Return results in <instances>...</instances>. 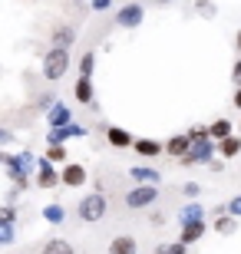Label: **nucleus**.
I'll list each match as a JSON object with an SVG mask.
<instances>
[{
	"instance_id": "1",
	"label": "nucleus",
	"mask_w": 241,
	"mask_h": 254,
	"mask_svg": "<svg viewBox=\"0 0 241 254\" xmlns=\"http://www.w3.org/2000/svg\"><path fill=\"white\" fill-rule=\"evenodd\" d=\"M70 63H73L70 50H63V47H50V50H47V57H43V63H40V69H43V79H50V83L63 79V76L70 73Z\"/></svg>"
},
{
	"instance_id": "2",
	"label": "nucleus",
	"mask_w": 241,
	"mask_h": 254,
	"mask_svg": "<svg viewBox=\"0 0 241 254\" xmlns=\"http://www.w3.org/2000/svg\"><path fill=\"white\" fill-rule=\"evenodd\" d=\"M106 208H109V201H106V195L96 189V191H89V195L80 198L76 215H80V221H86V225H96L99 218H106Z\"/></svg>"
},
{
	"instance_id": "3",
	"label": "nucleus",
	"mask_w": 241,
	"mask_h": 254,
	"mask_svg": "<svg viewBox=\"0 0 241 254\" xmlns=\"http://www.w3.org/2000/svg\"><path fill=\"white\" fill-rule=\"evenodd\" d=\"M215 152H218V142L215 139H198V142H192V149L178 159V165H185V169H192V165H208V162L215 159Z\"/></svg>"
},
{
	"instance_id": "4",
	"label": "nucleus",
	"mask_w": 241,
	"mask_h": 254,
	"mask_svg": "<svg viewBox=\"0 0 241 254\" xmlns=\"http://www.w3.org/2000/svg\"><path fill=\"white\" fill-rule=\"evenodd\" d=\"M156 201H159V185H136L132 191H126V208H132V211H142Z\"/></svg>"
},
{
	"instance_id": "5",
	"label": "nucleus",
	"mask_w": 241,
	"mask_h": 254,
	"mask_svg": "<svg viewBox=\"0 0 241 254\" xmlns=\"http://www.w3.org/2000/svg\"><path fill=\"white\" fill-rule=\"evenodd\" d=\"M142 20H146V7L142 3H126V7L116 10V27H122V30L142 27Z\"/></svg>"
},
{
	"instance_id": "6",
	"label": "nucleus",
	"mask_w": 241,
	"mask_h": 254,
	"mask_svg": "<svg viewBox=\"0 0 241 254\" xmlns=\"http://www.w3.org/2000/svg\"><path fill=\"white\" fill-rule=\"evenodd\" d=\"M66 139H86V126L70 123V126H60V129L47 132V145H63Z\"/></svg>"
},
{
	"instance_id": "7",
	"label": "nucleus",
	"mask_w": 241,
	"mask_h": 254,
	"mask_svg": "<svg viewBox=\"0 0 241 254\" xmlns=\"http://www.w3.org/2000/svg\"><path fill=\"white\" fill-rule=\"evenodd\" d=\"M33 182H37L43 191H50V189L60 185V172H56V165L50 159H37V179H33Z\"/></svg>"
},
{
	"instance_id": "8",
	"label": "nucleus",
	"mask_w": 241,
	"mask_h": 254,
	"mask_svg": "<svg viewBox=\"0 0 241 254\" xmlns=\"http://www.w3.org/2000/svg\"><path fill=\"white\" fill-rule=\"evenodd\" d=\"M60 185H66V189H80V185H86V165L63 162V169H60Z\"/></svg>"
},
{
	"instance_id": "9",
	"label": "nucleus",
	"mask_w": 241,
	"mask_h": 254,
	"mask_svg": "<svg viewBox=\"0 0 241 254\" xmlns=\"http://www.w3.org/2000/svg\"><path fill=\"white\" fill-rule=\"evenodd\" d=\"M70 123H73V113H70L66 103H53L47 109V126L50 129H60V126H70Z\"/></svg>"
},
{
	"instance_id": "10",
	"label": "nucleus",
	"mask_w": 241,
	"mask_h": 254,
	"mask_svg": "<svg viewBox=\"0 0 241 254\" xmlns=\"http://www.w3.org/2000/svg\"><path fill=\"white\" fill-rule=\"evenodd\" d=\"M106 142H109L112 149H132L136 135H132L129 129H122V126H109V129H106Z\"/></svg>"
},
{
	"instance_id": "11",
	"label": "nucleus",
	"mask_w": 241,
	"mask_h": 254,
	"mask_svg": "<svg viewBox=\"0 0 241 254\" xmlns=\"http://www.w3.org/2000/svg\"><path fill=\"white\" fill-rule=\"evenodd\" d=\"M73 96H76V103H83V106H93L96 99V86H93V76H80L73 86Z\"/></svg>"
},
{
	"instance_id": "12",
	"label": "nucleus",
	"mask_w": 241,
	"mask_h": 254,
	"mask_svg": "<svg viewBox=\"0 0 241 254\" xmlns=\"http://www.w3.org/2000/svg\"><path fill=\"white\" fill-rule=\"evenodd\" d=\"M132 149H136V155H142V159H156V155L165 152V142H159V139H136V142H132Z\"/></svg>"
},
{
	"instance_id": "13",
	"label": "nucleus",
	"mask_w": 241,
	"mask_h": 254,
	"mask_svg": "<svg viewBox=\"0 0 241 254\" xmlns=\"http://www.w3.org/2000/svg\"><path fill=\"white\" fill-rule=\"evenodd\" d=\"M50 43L53 47H63V50H70L76 43V27H70V23H60V27L50 33Z\"/></svg>"
},
{
	"instance_id": "14",
	"label": "nucleus",
	"mask_w": 241,
	"mask_h": 254,
	"mask_svg": "<svg viewBox=\"0 0 241 254\" xmlns=\"http://www.w3.org/2000/svg\"><path fill=\"white\" fill-rule=\"evenodd\" d=\"M129 179L136 182V185H159V182H162V175H159L156 169H149V165H132V169H129Z\"/></svg>"
},
{
	"instance_id": "15",
	"label": "nucleus",
	"mask_w": 241,
	"mask_h": 254,
	"mask_svg": "<svg viewBox=\"0 0 241 254\" xmlns=\"http://www.w3.org/2000/svg\"><path fill=\"white\" fill-rule=\"evenodd\" d=\"M109 254H139V241L132 235H116L109 241Z\"/></svg>"
},
{
	"instance_id": "16",
	"label": "nucleus",
	"mask_w": 241,
	"mask_h": 254,
	"mask_svg": "<svg viewBox=\"0 0 241 254\" xmlns=\"http://www.w3.org/2000/svg\"><path fill=\"white\" fill-rule=\"evenodd\" d=\"M202 238H205V218L182 225V235H178V241H182V245H195V241H202Z\"/></svg>"
},
{
	"instance_id": "17",
	"label": "nucleus",
	"mask_w": 241,
	"mask_h": 254,
	"mask_svg": "<svg viewBox=\"0 0 241 254\" xmlns=\"http://www.w3.org/2000/svg\"><path fill=\"white\" fill-rule=\"evenodd\" d=\"M188 149H192V139H188V132H182V135H172V139L165 142V155H172V159H182Z\"/></svg>"
},
{
	"instance_id": "18",
	"label": "nucleus",
	"mask_w": 241,
	"mask_h": 254,
	"mask_svg": "<svg viewBox=\"0 0 241 254\" xmlns=\"http://www.w3.org/2000/svg\"><path fill=\"white\" fill-rule=\"evenodd\" d=\"M3 165H7V169L30 172V169H37V159H33L30 152H20V155H3Z\"/></svg>"
},
{
	"instance_id": "19",
	"label": "nucleus",
	"mask_w": 241,
	"mask_h": 254,
	"mask_svg": "<svg viewBox=\"0 0 241 254\" xmlns=\"http://www.w3.org/2000/svg\"><path fill=\"white\" fill-rule=\"evenodd\" d=\"M241 152V135H225V139H218V155H222V159H235V155H238Z\"/></svg>"
},
{
	"instance_id": "20",
	"label": "nucleus",
	"mask_w": 241,
	"mask_h": 254,
	"mask_svg": "<svg viewBox=\"0 0 241 254\" xmlns=\"http://www.w3.org/2000/svg\"><path fill=\"white\" fill-rule=\"evenodd\" d=\"M215 231H218V235H235V231H238V218L222 211V215L215 218Z\"/></svg>"
},
{
	"instance_id": "21",
	"label": "nucleus",
	"mask_w": 241,
	"mask_h": 254,
	"mask_svg": "<svg viewBox=\"0 0 241 254\" xmlns=\"http://www.w3.org/2000/svg\"><path fill=\"white\" fill-rule=\"evenodd\" d=\"M198 218H205V208L192 198V205H185L178 211V225H188V221H198Z\"/></svg>"
},
{
	"instance_id": "22",
	"label": "nucleus",
	"mask_w": 241,
	"mask_h": 254,
	"mask_svg": "<svg viewBox=\"0 0 241 254\" xmlns=\"http://www.w3.org/2000/svg\"><path fill=\"white\" fill-rule=\"evenodd\" d=\"M43 254H76V248L63 238H50L47 245H43Z\"/></svg>"
},
{
	"instance_id": "23",
	"label": "nucleus",
	"mask_w": 241,
	"mask_h": 254,
	"mask_svg": "<svg viewBox=\"0 0 241 254\" xmlns=\"http://www.w3.org/2000/svg\"><path fill=\"white\" fill-rule=\"evenodd\" d=\"M43 218H47L50 225H63V221H66V208L53 201V205H47V208H43Z\"/></svg>"
},
{
	"instance_id": "24",
	"label": "nucleus",
	"mask_w": 241,
	"mask_h": 254,
	"mask_svg": "<svg viewBox=\"0 0 241 254\" xmlns=\"http://www.w3.org/2000/svg\"><path fill=\"white\" fill-rule=\"evenodd\" d=\"M208 135H212L215 142L225 139V135H232V123H228V119H215V123L208 126Z\"/></svg>"
},
{
	"instance_id": "25",
	"label": "nucleus",
	"mask_w": 241,
	"mask_h": 254,
	"mask_svg": "<svg viewBox=\"0 0 241 254\" xmlns=\"http://www.w3.org/2000/svg\"><path fill=\"white\" fill-rule=\"evenodd\" d=\"M76 66H80V76H93L96 73V53H93V50L83 53V57L76 60Z\"/></svg>"
},
{
	"instance_id": "26",
	"label": "nucleus",
	"mask_w": 241,
	"mask_h": 254,
	"mask_svg": "<svg viewBox=\"0 0 241 254\" xmlns=\"http://www.w3.org/2000/svg\"><path fill=\"white\" fill-rule=\"evenodd\" d=\"M7 175H10V182H13V185H17L20 191L27 189L30 185V172H20V169H7Z\"/></svg>"
},
{
	"instance_id": "27",
	"label": "nucleus",
	"mask_w": 241,
	"mask_h": 254,
	"mask_svg": "<svg viewBox=\"0 0 241 254\" xmlns=\"http://www.w3.org/2000/svg\"><path fill=\"white\" fill-rule=\"evenodd\" d=\"M43 159H50L53 165H56V162H70V159H66V149H63V145H47V155H43Z\"/></svg>"
},
{
	"instance_id": "28",
	"label": "nucleus",
	"mask_w": 241,
	"mask_h": 254,
	"mask_svg": "<svg viewBox=\"0 0 241 254\" xmlns=\"http://www.w3.org/2000/svg\"><path fill=\"white\" fill-rule=\"evenodd\" d=\"M17 205H10V201H7V205H0V221H3V225H13V221H17Z\"/></svg>"
},
{
	"instance_id": "29",
	"label": "nucleus",
	"mask_w": 241,
	"mask_h": 254,
	"mask_svg": "<svg viewBox=\"0 0 241 254\" xmlns=\"http://www.w3.org/2000/svg\"><path fill=\"white\" fill-rule=\"evenodd\" d=\"M13 238H17L13 225H3V221H0V245H3V248H7V245H13Z\"/></svg>"
},
{
	"instance_id": "30",
	"label": "nucleus",
	"mask_w": 241,
	"mask_h": 254,
	"mask_svg": "<svg viewBox=\"0 0 241 254\" xmlns=\"http://www.w3.org/2000/svg\"><path fill=\"white\" fill-rule=\"evenodd\" d=\"M188 139H192V142H198V139H212V135H208V126H192V129H188Z\"/></svg>"
},
{
	"instance_id": "31",
	"label": "nucleus",
	"mask_w": 241,
	"mask_h": 254,
	"mask_svg": "<svg viewBox=\"0 0 241 254\" xmlns=\"http://www.w3.org/2000/svg\"><path fill=\"white\" fill-rule=\"evenodd\" d=\"M198 191H202L198 182H185V185H182V195H185V198H198Z\"/></svg>"
},
{
	"instance_id": "32",
	"label": "nucleus",
	"mask_w": 241,
	"mask_h": 254,
	"mask_svg": "<svg viewBox=\"0 0 241 254\" xmlns=\"http://www.w3.org/2000/svg\"><path fill=\"white\" fill-rule=\"evenodd\" d=\"M195 7H198V13H202V17H215V3H212V0H198Z\"/></svg>"
},
{
	"instance_id": "33",
	"label": "nucleus",
	"mask_w": 241,
	"mask_h": 254,
	"mask_svg": "<svg viewBox=\"0 0 241 254\" xmlns=\"http://www.w3.org/2000/svg\"><path fill=\"white\" fill-rule=\"evenodd\" d=\"M109 7H112V0H89V10H96V13H106Z\"/></svg>"
},
{
	"instance_id": "34",
	"label": "nucleus",
	"mask_w": 241,
	"mask_h": 254,
	"mask_svg": "<svg viewBox=\"0 0 241 254\" xmlns=\"http://www.w3.org/2000/svg\"><path fill=\"white\" fill-rule=\"evenodd\" d=\"M228 215H235V218H241V195H235L232 201H228Z\"/></svg>"
},
{
	"instance_id": "35",
	"label": "nucleus",
	"mask_w": 241,
	"mask_h": 254,
	"mask_svg": "<svg viewBox=\"0 0 241 254\" xmlns=\"http://www.w3.org/2000/svg\"><path fill=\"white\" fill-rule=\"evenodd\" d=\"M165 254H188V245L175 241V245H165Z\"/></svg>"
},
{
	"instance_id": "36",
	"label": "nucleus",
	"mask_w": 241,
	"mask_h": 254,
	"mask_svg": "<svg viewBox=\"0 0 241 254\" xmlns=\"http://www.w3.org/2000/svg\"><path fill=\"white\" fill-rule=\"evenodd\" d=\"M13 139H17V135H13L10 129H3V126H0V145H10Z\"/></svg>"
},
{
	"instance_id": "37",
	"label": "nucleus",
	"mask_w": 241,
	"mask_h": 254,
	"mask_svg": "<svg viewBox=\"0 0 241 254\" xmlns=\"http://www.w3.org/2000/svg\"><path fill=\"white\" fill-rule=\"evenodd\" d=\"M232 83L241 86V60H235V66H232Z\"/></svg>"
},
{
	"instance_id": "38",
	"label": "nucleus",
	"mask_w": 241,
	"mask_h": 254,
	"mask_svg": "<svg viewBox=\"0 0 241 254\" xmlns=\"http://www.w3.org/2000/svg\"><path fill=\"white\" fill-rule=\"evenodd\" d=\"M232 103H235V109H241V86H235V96H232Z\"/></svg>"
},
{
	"instance_id": "39",
	"label": "nucleus",
	"mask_w": 241,
	"mask_h": 254,
	"mask_svg": "<svg viewBox=\"0 0 241 254\" xmlns=\"http://www.w3.org/2000/svg\"><path fill=\"white\" fill-rule=\"evenodd\" d=\"M235 47H238V53H241V30H238V37H235Z\"/></svg>"
},
{
	"instance_id": "40",
	"label": "nucleus",
	"mask_w": 241,
	"mask_h": 254,
	"mask_svg": "<svg viewBox=\"0 0 241 254\" xmlns=\"http://www.w3.org/2000/svg\"><path fill=\"white\" fill-rule=\"evenodd\" d=\"M0 149H3V145H0ZM0 165H3V152H0Z\"/></svg>"
},
{
	"instance_id": "41",
	"label": "nucleus",
	"mask_w": 241,
	"mask_h": 254,
	"mask_svg": "<svg viewBox=\"0 0 241 254\" xmlns=\"http://www.w3.org/2000/svg\"><path fill=\"white\" fill-rule=\"evenodd\" d=\"M156 3H172V0H156Z\"/></svg>"
},
{
	"instance_id": "42",
	"label": "nucleus",
	"mask_w": 241,
	"mask_h": 254,
	"mask_svg": "<svg viewBox=\"0 0 241 254\" xmlns=\"http://www.w3.org/2000/svg\"><path fill=\"white\" fill-rule=\"evenodd\" d=\"M238 135H241V126H238Z\"/></svg>"
}]
</instances>
